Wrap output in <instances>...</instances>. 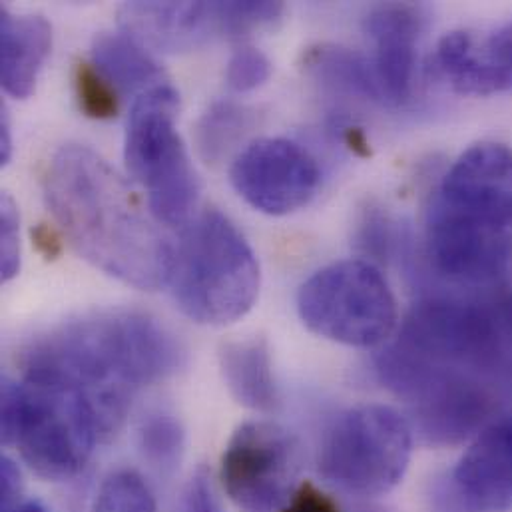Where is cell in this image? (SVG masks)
Listing matches in <instances>:
<instances>
[{"label":"cell","instance_id":"6da1fadb","mask_svg":"<svg viewBox=\"0 0 512 512\" xmlns=\"http://www.w3.org/2000/svg\"><path fill=\"white\" fill-rule=\"evenodd\" d=\"M18 361L24 381L82 397L104 443H110L122 429L134 395L180 371L186 351L152 315L106 309L36 335Z\"/></svg>","mask_w":512,"mask_h":512},{"label":"cell","instance_id":"7a4b0ae2","mask_svg":"<svg viewBox=\"0 0 512 512\" xmlns=\"http://www.w3.org/2000/svg\"><path fill=\"white\" fill-rule=\"evenodd\" d=\"M44 198L70 246L96 269L144 291L168 285L174 244L100 154L62 146L46 168Z\"/></svg>","mask_w":512,"mask_h":512},{"label":"cell","instance_id":"3957f363","mask_svg":"<svg viewBox=\"0 0 512 512\" xmlns=\"http://www.w3.org/2000/svg\"><path fill=\"white\" fill-rule=\"evenodd\" d=\"M433 269L461 285L491 287L512 259V150L481 142L443 176L427 216Z\"/></svg>","mask_w":512,"mask_h":512},{"label":"cell","instance_id":"277c9868","mask_svg":"<svg viewBox=\"0 0 512 512\" xmlns=\"http://www.w3.org/2000/svg\"><path fill=\"white\" fill-rule=\"evenodd\" d=\"M387 343L427 367L471 375L512 395L511 289L483 297H425Z\"/></svg>","mask_w":512,"mask_h":512},{"label":"cell","instance_id":"5b68a950","mask_svg":"<svg viewBox=\"0 0 512 512\" xmlns=\"http://www.w3.org/2000/svg\"><path fill=\"white\" fill-rule=\"evenodd\" d=\"M259 285L252 246L218 210L194 218L174 244L168 287L180 311L200 325L224 327L246 317Z\"/></svg>","mask_w":512,"mask_h":512},{"label":"cell","instance_id":"8992f818","mask_svg":"<svg viewBox=\"0 0 512 512\" xmlns=\"http://www.w3.org/2000/svg\"><path fill=\"white\" fill-rule=\"evenodd\" d=\"M2 443L46 481L82 473L104 445L88 403L68 391L28 381H2Z\"/></svg>","mask_w":512,"mask_h":512},{"label":"cell","instance_id":"52a82bcc","mask_svg":"<svg viewBox=\"0 0 512 512\" xmlns=\"http://www.w3.org/2000/svg\"><path fill=\"white\" fill-rule=\"evenodd\" d=\"M180 94L158 84L140 94L130 110L124 160L130 176L148 196L158 224L186 228L194 220L202 184L176 130Z\"/></svg>","mask_w":512,"mask_h":512},{"label":"cell","instance_id":"ba28073f","mask_svg":"<svg viewBox=\"0 0 512 512\" xmlns=\"http://www.w3.org/2000/svg\"><path fill=\"white\" fill-rule=\"evenodd\" d=\"M415 433L403 413L387 405H359L325 431L317 469L337 491L373 499L391 493L413 457Z\"/></svg>","mask_w":512,"mask_h":512},{"label":"cell","instance_id":"9c48e42d","mask_svg":"<svg viewBox=\"0 0 512 512\" xmlns=\"http://www.w3.org/2000/svg\"><path fill=\"white\" fill-rule=\"evenodd\" d=\"M303 325L347 347L385 345L399 329V309L383 271L367 259H343L315 271L297 291Z\"/></svg>","mask_w":512,"mask_h":512},{"label":"cell","instance_id":"30bf717a","mask_svg":"<svg viewBox=\"0 0 512 512\" xmlns=\"http://www.w3.org/2000/svg\"><path fill=\"white\" fill-rule=\"evenodd\" d=\"M297 475V441L271 421L240 425L220 463L224 491L242 512H281L299 485Z\"/></svg>","mask_w":512,"mask_h":512},{"label":"cell","instance_id":"8fae6325","mask_svg":"<svg viewBox=\"0 0 512 512\" xmlns=\"http://www.w3.org/2000/svg\"><path fill=\"white\" fill-rule=\"evenodd\" d=\"M234 190L254 210L267 216H289L317 194L321 172L315 158L287 138H259L232 162Z\"/></svg>","mask_w":512,"mask_h":512},{"label":"cell","instance_id":"7c38bea8","mask_svg":"<svg viewBox=\"0 0 512 512\" xmlns=\"http://www.w3.org/2000/svg\"><path fill=\"white\" fill-rule=\"evenodd\" d=\"M437 512L512 511V411L489 423L435 485Z\"/></svg>","mask_w":512,"mask_h":512},{"label":"cell","instance_id":"4fadbf2b","mask_svg":"<svg viewBox=\"0 0 512 512\" xmlns=\"http://www.w3.org/2000/svg\"><path fill=\"white\" fill-rule=\"evenodd\" d=\"M437 64L459 94L512 92V20L485 36L471 30L447 32L437 46Z\"/></svg>","mask_w":512,"mask_h":512},{"label":"cell","instance_id":"5bb4252c","mask_svg":"<svg viewBox=\"0 0 512 512\" xmlns=\"http://www.w3.org/2000/svg\"><path fill=\"white\" fill-rule=\"evenodd\" d=\"M423 24L421 8L413 4H381L365 16L363 28L373 42L371 66L387 104L411 98Z\"/></svg>","mask_w":512,"mask_h":512},{"label":"cell","instance_id":"9a60e30c","mask_svg":"<svg viewBox=\"0 0 512 512\" xmlns=\"http://www.w3.org/2000/svg\"><path fill=\"white\" fill-rule=\"evenodd\" d=\"M118 22L144 48L160 52H190L220 38L216 2H124Z\"/></svg>","mask_w":512,"mask_h":512},{"label":"cell","instance_id":"2e32d148","mask_svg":"<svg viewBox=\"0 0 512 512\" xmlns=\"http://www.w3.org/2000/svg\"><path fill=\"white\" fill-rule=\"evenodd\" d=\"M52 46V26L38 14L0 8V80L6 94L26 100Z\"/></svg>","mask_w":512,"mask_h":512},{"label":"cell","instance_id":"e0dca14e","mask_svg":"<svg viewBox=\"0 0 512 512\" xmlns=\"http://www.w3.org/2000/svg\"><path fill=\"white\" fill-rule=\"evenodd\" d=\"M220 371L232 397L252 411L269 413L279 395L273 377L271 351L263 337L228 341L220 347Z\"/></svg>","mask_w":512,"mask_h":512},{"label":"cell","instance_id":"ac0fdd59","mask_svg":"<svg viewBox=\"0 0 512 512\" xmlns=\"http://www.w3.org/2000/svg\"><path fill=\"white\" fill-rule=\"evenodd\" d=\"M94 66L124 92H140L164 84L162 66L126 32H100L92 40Z\"/></svg>","mask_w":512,"mask_h":512},{"label":"cell","instance_id":"d6986e66","mask_svg":"<svg viewBox=\"0 0 512 512\" xmlns=\"http://www.w3.org/2000/svg\"><path fill=\"white\" fill-rule=\"evenodd\" d=\"M303 66L317 82L331 90L383 102L371 58L349 48L337 44L311 46L303 56Z\"/></svg>","mask_w":512,"mask_h":512},{"label":"cell","instance_id":"ffe728a7","mask_svg":"<svg viewBox=\"0 0 512 512\" xmlns=\"http://www.w3.org/2000/svg\"><path fill=\"white\" fill-rule=\"evenodd\" d=\"M138 449L154 471L172 475L186 451V429L180 417L166 407L148 411L138 423Z\"/></svg>","mask_w":512,"mask_h":512},{"label":"cell","instance_id":"44dd1931","mask_svg":"<svg viewBox=\"0 0 512 512\" xmlns=\"http://www.w3.org/2000/svg\"><path fill=\"white\" fill-rule=\"evenodd\" d=\"M90 512H158V507L144 477L136 471L120 469L102 481Z\"/></svg>","mask_w":512,"mask_h":512},{"label":"cell","instance_id":"7402d4cb","mask_svg":"<svg viewBox=\"0 0 512 512\" xmlns=\"http://www.w3.org/2000/svg\"><path fill=\"white\" fill-rule=\"evenodd\" d=\"M218 22H220V38L228 40H244L261 30L275 26L285 6L281 2H256V0H232V2H216Z\"/></svg>","mask_w":512,"mask_h":512},{"label":"cell","instance_id":"603a6c76","mask_svg":"<svg viewBox=\"0 0 512 512\" xmlns=\"http://www.w3.org/2000/svg\"><path fill=\"white\" fill-rule=\"evenodd\" d=\"M248 114L232 102L214 104L200 122L198 142L208 160H218L246 128Z\"/></svg>","mask_w":512,"mask_h":512},{"label":"cell","instance_id":"cb8c5ba5","mask_svg":"<svg viewBox=\"0 0 512 512\" xmlns=\"http://www.w3.org/2000/svg\"><path fill=\"white\" fill-rule=\"evenodd\" d=\"M80 110L94 120H110L120 110L118 88L94 66L80 62L74 72Z\"/></svg>","mask_w":512,"mask_h":512},{"label":"cell","instance_id":"d4e9b609","mask_svg":"<svg viewBox=\"0 0 512 512\" xmlns=\"http://www.w3.org/2000/svg\"><path fill=\"white\" fill-rule=\"evenodd\" d=\"M271 76L269 58L254 46H242L228 62L226 80L236 92H252L263 86Z\"/></svg>","mask_w":512,"mask_h":512},{"label":"cell","instance_id":"484cf974","mask_svg":"<svg viewBox=\"0 0 512 512\" xmlns=\"http://www.w3.org/2000/svg\"><path fill=\"white\" fill-rule=\"evenodd\" d=\"M20 218L8 194L0 200V277L10 281L20 269Z\"/></svg>","mask_w":512,"mask_h":512},{"label":"cell","instance_id":"4316f807","mask_svg":"<svg viewBox=\"0 0 512 512\" xmlns=\"http://www.w3.org/2000/svg\"><path fill=\"white\" fill-rule=\"evenodd\" d=\"M178 512H224L210 475L200 469L186 485Z\"/></svg>","mask_w":512,"mask_h":512},{"label":"cell","instance_id":"83f0119b","mask_svg":"<svg viewBox=\"0 0 512 512\" xmlns=\"http://www.w3.org/2000/svg\"><path fill=\"white\" fill-rule=\"evenodd\" d=\"M281 512H343L337 501L311 481L297 485Z\"/></svg>","mask_w":512,"mask_h":512},{"label":"cell","instance_id":"f1b7e54d","mask_svg":"<svg viewBox=\"0 0 512 512\" xmlns=\"http://www.w3.org/2000/svg\"><path fill=\"white\" fill-rule=\"evenodd\" d=\"M389 220L379 214H367L363 226H361V246L371 254V256L385 259L389 256V246L393 244V234L389 232Z\"/></svg>","mask_w":512,"mask_h":512},{"label":"cell","instance_id":"f546056e","mask_svg":"<svg viewBox=\"0 0 512 512\" xmlns=\"http://www.w3.org/2000/svg\"><path fill=\"white\" fill-rule=\"evenodd\" d=\"M22 501V475L10 457L0 461V507L2 512L14 511Z\"/></svg>","mask_w":512,"mask_h":512},{"label":"cell","instance_id":"4dcf8cb0","mask_svg":"<svg viewBox=\"0 0 512 512\" xmlns=\"http://www.w3.org/2000/svg\"><path fill=\"white\" fill-rule=\"evenodd\" d=\"M32 242H34L36 250L46 259H56L62 254V238L48 224H38L32 230Z\"/></svg>","mask_w":512,"mask_h":512},{"label":"cell","instance_id":"1f68e13d","mask_svg":"<svg viewBox=\"0 0 512 512\" xmlns=\"http://www.w3.org/2000/svg\"><path fill=\"white\" fill-rule=\"evenodd\" d=\"M0 164L6 166L10 156H12V138H10V118H8V112L6 108L2 106V112H0Z\"/></svg>","mask_w":512,"mask_h":512},{"label":"cell","instance_id":"d6a6232c","mask_svg":"<svg viewBox=\"0 0 512 512\" xmlns=\"http://www.w3.org/2000/svg\"><path fill=\"white\" fill-rule=\"evenodd\" d=\"M10 512H52L48 511L40 501H24L14 511Z\"/></svg>","mask_w":512,"mask_h":512}]
</instances>
